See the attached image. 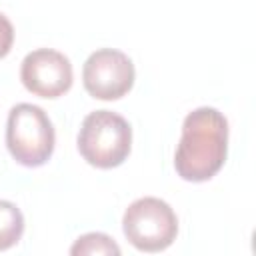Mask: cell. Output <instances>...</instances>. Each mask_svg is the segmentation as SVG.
<instances>
[{"mask_svg":"<svg viewBox=\"0 0 256 256\" xmlns=\"http://www.w3.org/2000/svg\"><path fill=\"white\" fill-rule=\"evenodd\" d=\"M228 120L210 106L192 110L182 124V136L174 154V168L186 182H206L226 162Z\"/></svg>","mask_w":256,"mask_h":256,"instance_id":"6da1fadb","label":"cell"},{"mask_svg":"<svg viewBox=\"0 0 256 256\" xmlns=\"http://www.w3.org/2000/svg\"><path fill=\"white\" fill-rule=\"evenodd\" d=\"M132 148V128L112 110L90 112L78 132V152L96 168L108 170L120 166Z\"/></svg>","mask_w":256,"mask_h":256,"instance_id":"7a4b0ae2","label":"cell"},{"mask_svg":"<svg viewBox=\"0 0 256 256\" xmlns=\"http://www.w3.org/2000/svg\"><path fill=\"white\" fill-rule=\"evenodd\" d=\"M54 126L40 106L22 102L10 110L6 122V146L18 164L26 168L46 164L54 152Z\"/></svg>","mask_w":256,"mask_h":256,"instance_id":"3957f363","label":"cell"},{"mask_svg":"<svg viewBox=\"0 0 256 256\" xmlns=\"http://www.w3.org/2000/svg\"><path fill=\"white\" fill-rule=\"evenodd\" d=\"M122 230L134 248L142 252H160L176 240L178 218L168 202L144 196L126 208Z\"/></svg>","mask_w":256,"mask_h":256,"instance_id":"277c9868","label":"cell"},{"mask_svg":"<svg viewBox=\"0 0 256 256\" xmlns=\"http://www.w3.org/2000/svg\"><path fill=\"white\" fill-rule=\"evenodd\" d=\"M132 60L114 48H100L88 56L82 68V82L90 96L98 100H118L134 86Z\"/></svg>","mask_w":256,"mask_h":256,"instance_id":"5b68a950","label":"cell"},{"mask_svg":"<svg viewBox=\"0 0 256 256\" xmlns=\"http://www.w3.org/2000/svg\"><path fill=\"white\" fill-rule=\"evenodd\" d=\"M20 80L34 96L58 98L72 86V64L58 50L38 48L26 54L22 60Z\"/></svg>","mask_w":256,"mask_h":256,"instance_id":"8992f818","label":"cell"},{"mask_svg":"<svg viewBox=\"0 0 256 256\" xmlns=\"http://www.w3.org/2000/svg\"><path fill=\"white\" fill-rule=\"evenodd\" d=\"M24 234V216L14 202L0 200V252L20 242Z\"/></svg>","mask_w":256,"mask_h":256,"instance_id":"52a82bcc","label":"cell"},{"mask_svg":"<svg viewBox=\"0 0 256 256\" xmlns=\"http://www.w3.org/2000/svg\"><path fill=\"white\" fill-rule=\"evenodd\" d=\"M70 254L78 256V254H114L118 256L120 254V246L106 234L102 232H90V234H84L80 236L74 246L70 248Z\"/></svg>","mask_w":256,"mask_h":256,"instance_id":"ba28073f","label":"cell"},{"mask_svg":"<svg viewBox=\"0 0 256 256\" xmlns=\"http://www.w3.org/2000/svg\"><path fill=\"white\" fill-rule=\"evenodd\" d=\"M12 44H14V26L0 12V60L8 56V52L12 50Z\"/></svg>","mask_w":256,"mask_h":256,"instance_id":"9c48e42d","label":"cell"}]
</instances>
